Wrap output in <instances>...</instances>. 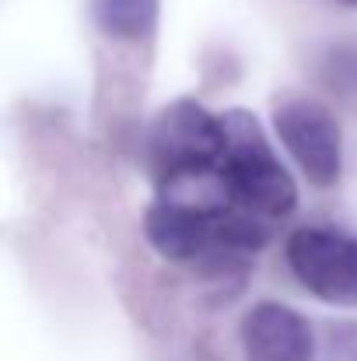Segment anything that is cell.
Wrapping results in <instances>:
<instances>
[{"instance_id":"1","label":"cell","mask_w":357,"mask_h":361,"mask_svg":"<svg viewBox=\"0 0 357 361\" xmlns=\"http://www.w3.org/2000/svg\"><path fill=\"white\" fill-rule=\"evenodd\" d=\"M144 235L172 263L232 270L266 245L270 221L235 204H189L158 197L144 214Z\"/></svg>"},{"instance_id":"2","label":"cell","mask_w":357,"mask_h":361,"mask_svg":"<svg viewBox=\"0 0 357 361\" xmlns=\"http://www.w3.org/2000/svg\"><path fill=\"white\" fill-rule=\"evenodd\" d=\"M225 120V154H221V179L242 211L280 221L298 207V186L284 161L277 158L273 144L266 140L263 126L245 109L221 113Z\"/></svg>"},{"instance_id":"3","label":"cell","mask_w":357,"mask_h":361,"mask_svg":"<svg viewBox=\"0 0 357 361\" xmlns=\"http://www.w3.org/2000/svg\"><path fill=\"white\" fill-rule=\"evenodd\" d=\"M221 154H225L221 113H211L193 99L165 106L147 130V161L158 186L179 176L211 172L221 165Z\"/></svg>"},{"instance_id":"4","label":"cell","mask_w":357,"mask_h":361,"mask_svg":"<svg viewBox=\"0 0 357 361\" xmlns=\"http://www.w3.org/2000/svg\"><path fill=\"white\" fill-rule=\"evenodd\" d=\"M284 256L298 284L319 302L357 305V235L326 225H305L287 235Z\"/></svg>"},{"instance_id":"5","label":"cell","mask_w":357,"mask_h":361,"mask_svg":"<svg viewBox=\"0 0 357 361\" xmlns=\"http://www.w3.org/2000/svg\"><path fill=\"white\" fill-rule=\"evenodd\" d=\"M273 126L287 154L312 186H333L344 172V133L337 116L315 99H287L277 106Z\"/></svg>"},{"instance_id":"6","label":"cell","mask_w":357,"mask_h":361,"mask_svg":"<svg viewBox=\"0 0 357 361\" xmlns=\"http://www.w3.org/2000/svg\"><path fill=\"white\" fill-rule=\"evenodd\" d=\"M245 361H312L315 337L301 312L284 302H259L242 316L238 326Z\"/></svg>"},{"instance_id":"7","label":"cell","mask_w":357,"mask_h":361,"mask_svg":"<svg viewBox=\"0 0 357 361\" xmlns=\"http://www.w3.org/2000/svg\"><path fill=\"white\" fill-rule=\"evenodd\" d=\"M161 0H92L99 28L119 42H140L158 25Z\"/></svg>"},{"instance_id":"8","label":"cell","mask_w":357,"mask_h":361,"mask_svg":"<svg viewBox=\"0 0 357 361\" xmlns=\"http://www.w3.org/2000/svg\"><path fill=\"white\" fill-rule=\"evenodd\" d=\"M326 85L340 99L357 102V49L354 46H337L326 56Z\"/></svg>"},{"instance_id":"9","label":"cell","mask_w":357,"mask_h":361,"mask_svg":"<svg viewBox=\"0 0 357 361\" xmlns=\"http://www.w3.org/2000/svg\"><path fill=\"white\" fill-rule=\"evenodd\" d=\"M337 4H344V7H357V0H337Z\"/></svg>"}]
</instances>
